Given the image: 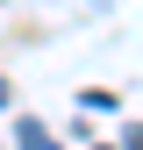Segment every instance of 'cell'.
I'll return each mask as SVG.
<instances>
[{
    "mask_svg": "<svg viewBox=\"0 0 143 150\" xmlns=\"http://www.w3.org/2000/svg\"><path fill=\"white\" fill-rule=\"evenodd\" d=\"M14 143H22V150H57V136H50L43 122H22V129H14Z\"/></svg>",
    "mask_w": 143,
    "mask_h": 150,
    "instance_id": "6da1fadb",
    "label": "cell"
},
{
    "mask_svg": "<svg viewBox=\"0 0 143 150\" xmlns=\"http://www.w3.org/2000/svg\"><path fill=\"white\" fill-rule=\"evenodd\" d=\"M129 150H143V129H129Z\"/></svg>",
    "mask_w": 143,
    "mask_h": 150,
    "instance_id": "7a4b0ae2",
    "label": "cell"
},
{
    "mask_svg": "<svg viewBox=\"0 0 143 150\" xmlns=\"http://www.w3.org/2000/svg\"><path fill=\"white\" fill-rule=\"evenodd\" d=\"M0 107H7V79H0Z\"/></svg>",
    "mask_w": 143,
    "mask_h": 150,
    "instance_id": "3957f363",
    "label": "cell"
},
{
    "mask_svg": "<svg viewBox=\"0 0 143 150\" xmlns=\"http://www.w3.org/2000/svg\"><path fill=\"white\" fill-rule=\"evenodd\" d=\"M100 150H107V143H100Z\"/></svg>",
    "mask_w": 143,
    "mask_h": 150,
    "instance_id": "277c9868",
    "label": "cell"
}]
</instances>
